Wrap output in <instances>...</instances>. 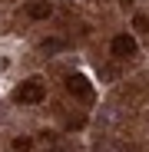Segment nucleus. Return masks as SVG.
I'll return each mask as SVG.
<instances>
[{
  "mask_svg": "<svg viewBox=\"0 0 149 152\" xmlns=\"http://www.w3.org/2000/svg\"><path fill=\"white\" fill-rule=\"evenodd\" d=\"M13 99H17V103H43V99H46V86L40 80H27V83L17 86Z\"/></svg>",
  "mask_w": 149,
  "mask_h": 152,
  "instance_id": "obj_1",
  "label": "nucleus"
},
{
  "mask_svg": "<svg viewBox=\"0 0 149 152\" xmlns=\"http://www.w3.org/2000/svg\"><path fill=\"white\" fill-rule=\"evenodd\" d=\"M136 53V40L129 37V33H119V37H113V56H119V60H129Z\"/></svg>",
  "mask_w": 149,
  "mask_h": 152,
  "instance_id": "obj_2",
  "label": "nucleus"
},
{
  "mask_svg": "<svg viewBox=\"0 0 149 152\" xmlns=\"http://www.w3.org/2000/svg\"><path fill=\"white\" fill-rule=\"evenodd\" d=\"M66 89H70L73 96H83V99H90V93H93L90 80H86V76H80V73H73V76H66Z\"/></svg>",
  "mask_w": 149,
  "mask_h": 152,
  "instance_id": "obj_3",
  "label": "nucleus"
},
{
  "mask_svg": "<svg viewBox=\"0 0 149 152\" xmlns=\"http://www.w3.org/2000/svg\"><path fill=\"white\" fill-rule=\"evenodd\" d=\"M27 13H30L33 20H46L50 13H53V4H50V0H33V4L27 7Z\"/></svg>",
  "mask_w": 149,
  "mask_h": 152,
  "instance_id": "obj_4",
  "label": "nucleus"
},
{
  "mask_svg": "<svg viewBox=\"0 0 149 152\" xmlns=\"http://www.w3.org/2000/svg\"><path fill=\"white\" fill-rule=\"evenodd\" d=\"M40 50H43V53H60V50H63V40H43Z\"/></svg>",
  "mask_w": 149,
  "mask_h": 152,
  "instance_id": "obj_5",
  "label": "nucleus"
},
{
  "mask_svg": "<svg viewBox=\"0 0 149 152\" xmlns=\"http://www.w3.org/2000/svg\"><path fill=\"white\" fill-rule=\"evenodd\" d=\"M30 145H33V139H27V136H17V139H13V149H17V152H27Z\"/></svg>",
  "mask_w": 149,
  "mask_h": 152,
  "instance_id": "obj_6",
  "label": "nucleus"
},
{
  "mask_svg": "<svg viewBox=\"0 0 149 152\" xmlns=\"http://www.w3.org/2000/svg\"><path fill=\"white\" fill-rule=\"evenodd\" d=\"M133 27H136L139 33H149V17H146V13H139V17L133 20Z\"/></svg>",
  "mask_w": 149,
  "mask_h": 152,
  "instance_id": "obj_7",
  "label": "nucleus"
},
{
  "mask_svg": "<svg viewBox=\"0 0 149 152\" xmlns=\"http://www.w3.org/2000/svg\"><path fill=\"white\" fill-rule=\"evenodd\" d=\"M119 4H123V7H129V4H133V0H119Z\"/></svg>",
  "mask_w": 149,
  "mask_h": 152,
  "instance_id": "obj_8",
  "label": "nucleus"
}]
</instances>
